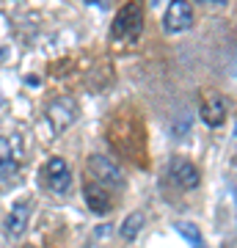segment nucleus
I'll return each mask as SVG.
<instances>
[{
    "mask_svg": "<svg viewBox=\"0 0 237 248\" xmlns=\"http://www.w3.org/2000/svg\"><path fill=\"white\" fill-rule=\"evenodd\" d=\"M141 31H143V9L138 3L122 6L119 17L113 19V36L116 39H135Z\"/></svg>",
    "mask_w": 237,
    "mask_h": 248,
    "instance_id": "f257e3e1",
    "label": "nucleus"
},
{
    "mask_svg": "<svg viewBox=\"0 0 237 248\" xmlns=\"http://www.w3.org/2000/svg\"><path fill=\"white\" fill-rule=\"evenodd\" d=\"M86 166H88V177L91 179H97V182H102V185H108V187H124L122 169H119L116 163H111L108 157H102V155H91Z\"/></svg>",
    "mask_w": 237,
    "mask_h": 248,
    "instance_id": "f03ea898",
    "label": "nucleus"
},
{
    "mask_svg": "<svg viewBox=\"0 0 237 248\" xmlns=\"http://www.w3.org/2000/svg\"><path fill=\"white\" fill-rule=\"evenodd\" d=\"M163 25L168 33H182L193 25V6L190 0H171L166 14H163Z\"/></svg>",
    "mask_w": 237,
    "mask_h": 248,
    "instance_id": "7ed1b4c3",
    "label": "nucleus"
},
{
    "mask_svg": "<svg viewBox=\"0 0 237 248\" xmlns=\"http://www.w3.org/2000/svg\"><path fill=\"white\" fill-rule=\"evenodd\" d=\"M44 182L47 187L53 190V193H66L72 187V171L66 166V160L63 157H50L44 163Z\"/></svg>",
    "mask_w": 237,
    "mask_h": 248,
    "instance_id": "20e7f679",
    "label": "nucleus"
},
{
    "mask_svg": "<svg viewBox=\"0 0 237 248\" xmlns=\"http://www.w3.org/2000/svg\"><path fill=\"white\" fill-rule=\"evenodd\" d=\"M75 116H78V105H75L72 99H55L53 105L47 108V122H50L53 135L63 133V130L75 122Z\"/></svg>",
    "mask_w": 237,
    "mask_h": 248,
    "instance_id": "39448f33",
    "label": "nucleus"
},
{
    "mask_svg": "<svg viewBox=\"0 0 237 248\" xmlns=\"http://www.w3.org/2000/svg\"><path fill=\"white\" fill-rule=\"evenodd\" d=\"M168 174H171V179H174L179 187H185V190H193V187H199V182H202L196 166L190 160H182V157H174L168 163Z\"/></svg>",
    "mask_w": 237,
    "mask_h": 248,
    "instance_id": "423d86ee",
    "label": "nucleus"
},
{
    "mask_svg": "<svg viewBox=\"0 0 237 248\" xmlns=\"http://www.w3.org/2000/svg\"><path fill=\"white\" fill-rule=\"evenodd\" d=\"M226 113H229V102L221 94L210 91L202 102V119L207 127H221V124L226 122Z\"/></svg>",
    "mask_w": 237,
    "mask_h": 248,
    "instance_id": "0eeeda50",
    "label": "nucleus"
},
{
    "mask_svg": "<svg viewBox=\"0 0 237 248\" xmlns=\"http://www.w3.org/2000/svg\"><path fill=\"white\" fill-rule=\"evenodd\" d=\"M28 221H31V202L28 199H19L14 202V207L9 210V218H6V234L9 237H22L28 229Z\"/></svg>",
    "mask_w": 237,
    "mask_h": 248,
    "instance_id": "6e6552de",
    "label": "nucleus"
},
{
    "mask_svg": "<svg viewBox=\"0 0 237 248\" xmlns=\"http://www.w3.org/2000/svg\"><path fill=\"white\" fill-rule=\"evenodd\" d=\"M83 196H86V204L91 213L97 215H105L111 213V207H113V199H111V193L105 190V185L102 182H86V187H83Z\"/></svg>",
    "mask_w": 237,
    "mask_h": 248,
    "instance_id": "1a4fd4ad",
    "label": "nucleus"
},
{
    "mask_svg": "<svg viewBox=\"0 0 237 248\" xmlns=\"http://www.w3.org/2000/svg\"><path fill=\"white\" fill-rule=\"evenodd\" d=\"M141 229H143V213H130L122 221V226H119V234H122L127 243H132V240L141 234Z\"/></svg>",
    "mask_w": 237,
    "mask_h": 248,
    "instance_id": "9d476101",
    "label": "nucleus"
},
{
    "mask_svg": "<svg viewBox=\"0 0 237 248\" xmlns=\"http://www.w3.org/2000/svg\"><path fill=\"white\" fill-rule=\"evenodd\" d=\"M176 232H179V234H182V237L188 240L193 248H207V246L202 243V232H199V226H196V223H190V221H176Z\"/></svg>",
    "mask_w": 237,
    "mask_h": 248,
    "instance_id": "9b49d317",
    "label": "nucleus"
},
{
    "mask_svg": "<svg viewBox=\"0 0 237 248\" xmlns=\"http://www.w3.org/2000/svg\"><path fill=\"white\" fill-rule=\"evenodd\" d=\"M0 160H11V141L0 138Z\"/></svg>",
    "mask_w": 237,
    "mask_h": 248,
    "instance_id": "f8f14e48",
    "label": "nucleus"
},
{
    "mask_svg": "<svg viewBox=\"0 0 237 248\" xmlns=\"http://www.w3.org/2000/svg\"><path fill=\"white\" fill-rule=\"evenodd\" d=\"M199 3H204V6H223L226 0H199Z\"/></svg>",
    "mask_w": 237,
    "mask_h": 248,
    "instance_id": "ddd939ff",
    "label": "nucleus"
},
{
    "mask_svg": "<svg viewBox=\"0 0 237 248\" xmlns=\"http://www.w3.org/2000/svg\"><path fill=\"white\" fill-rule=\"evenodd\" d=\"M86 3H88V6H105L108 0H86Z\"/></svg>",
    "mask_w": 237,
    "mask_h": 248,
    "instance_id": "4468645a",
    "label": "nucleus"
},
{
    "mask_svg": "<svg viewBox=\"0 0 237 248\" xmlns=\"http://www.w3.org/2000/svg\"><path fill=\"white\" fill-rule=\"evenodd\" d=\"M149 3H152V6H158V3H160V0H149Z\"/></svg>",
    "mask_w": 237,
    "mask_h": 248,
    "instance_id": "2eb2a0df",
    "label": "nucleus"
},
{
    "mask_svg": "<svg viewBox=\"0 0 237 248\" xmlns=\"http://www.w3.org/2000/svg\"><path fill=\"white\" fill-rule=\"evenodd\" d=\"M86 248H97V246H86Z\"/></svg>",
    "mask_w": 237,
    "mask_h": 248,
    "instance_id": "dca6fc26",
    "label": "nucleus"
},
{
    "mask_svg": "<svg viewBox=\"0 0 237 248\" xmlns=\"http://www.w3.org/2000/svg\"><path fill=\"white\" fill-rule=\"evenodd\" d=\"M235 135H237V124H235Z\"/></svg>",
    "mask_w": 237,
    "mask_h": 248,
    "instance_id": "f3484780",
    "label": "nucleus"
},
{
    "mask_svg": "<svg viewBox=\"0 0 237 248\" xmlns=\"http://www.w3.org/2000/svg\"><path fill=\"white\" fill-rule=\"evenodd\" d=\"M0 102H3V99H0Z\"/></svg>",
    "mask_w": 237,
    "mask_h": 248,
    "instance_id": "a211bd4d",
    "label": "nucleus"
}]
</instances>
